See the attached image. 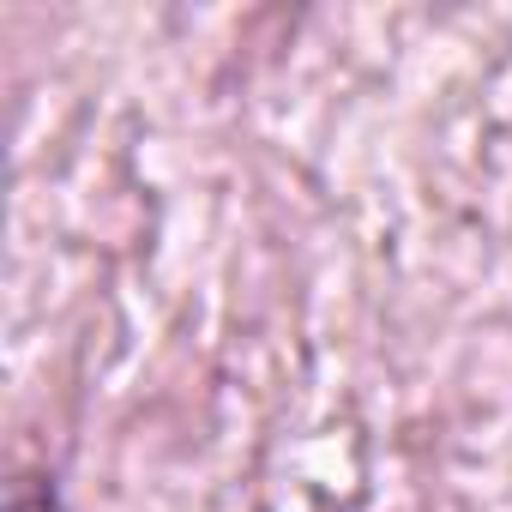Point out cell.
Masks as SVG:
<instances>
[{"label": "cell", "mask_w": 512, "mask_h": 512, "mask_svg": "<svg viewBox=\"0 0 512 512\" xmlns=\"http://www.w3.org/2000/svg\"><path fill=\"white\" fill-rule=\"evenodd\" d=\"M13 512H61V500H55V488H49V482H37V488H19Z\"/></svg>", "instance_id": "6da1fadb"}]
</instances>
